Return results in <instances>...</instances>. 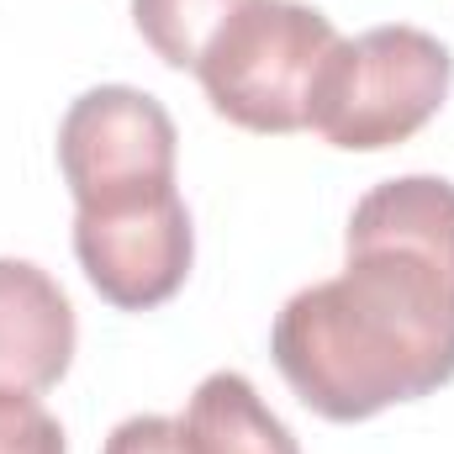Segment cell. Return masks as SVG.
Returning a JSON list of instances; mask_svg holds the SVG:
<instances>
[{
  "instance_id": "cell-1",
  "label": "cell",
  "mask_w": 454,
  "mask_h": 454,
  "mask_svg": "<svg viewBox=\"0 0 454 454\" xmlns=\"http://www.w3.org/2000/svg\"><path fill=\"white\" fill-rule=\"evenodd\" d=\"M348 264L296 291L270 333L286 386L328 423H364L454 380V185H375L343 232Z\"/></svg>"
},
{
  "instance_id": "cell-2",
  "label": "cell",
  "mask_w": 454,
  "mask_h": 454,
  "mask_svg": "<svg viewBox=\"0 0 454 454\" xmlns=\"http://www.w3.org/2000/svg\"><path fill=\"white\" fill-rule=\"evenodd\" d=\"M454 80L450 48L423 27H370L348 43H333L307 127L333 148L380 153L423 132L444 106Z\"/></svg>"
},
{
  "instance_id": "cell-3",
  "label": "cell",
  "mask_w": 454,
  "mask_h": 454,
  "mask_svg": "<svg viewBox=\"0 0 454 454\" xmlns=\"http://www.w3.org/2000/svg\"><path fill=\"white\" fill-rule=\"evenodd\" d=\"M339 32L301 0H248L207 43L196 74L212 112L248 132H301Z\"/></svg>"
},
{
  "instance_id": "cell-4",
  "label": "cell",
  "mask_w": 454,
  "mask_h": 454,
  "mask_svg": "<svg viewBox=\"0 0 454 454\" xmlns=\"http://www.w3.org/2000/svg\"><path fill=\"white\" fill-rule=\"evenodd\" d=\"M175 121L132 85H96L59 121V169L74 212L175 191Z\"/></svg>"
},
{
  "instance_id": "cell-5",
  "label": "cell",
  "mask_w": 454,
  "mask_h": 454,
  "mask_svg": "<svg viewBox=\"0 0 454 454\" xmlns=\"http://www.w3.org/2000/svg\"><path fill=\"white\" fill-rule=\"evenodd\" d=\"M74 254L85 280L121 312L169 301L191 275V212L180 191L137 196L101 212H74Z\"/></svg>"
},
{
  "instance_id": "cell-6",
  "label": "cell",
  "mask_w": 454,
  "mask_h": 454,
  "mask_svg": "<svg viewBox=\"0 0 454 454\" xmlns=\"http://www.w3.org/2000/svg\"><path fill=\"white\" fill-rule=\"evenodd\" d=\"M74 307L32 259H0V391H48L74 359Z\"/></svg>"
},
{
  "instance_id": "cell-7",
  "label": "cell",
  "mask_w": 454,
  "mask_h": 454,
  "mask_svg": "<svg viewBox=\"0 0 454 454\" xmlns=\"http://www.w3.org/2000/svg\"><path fill=\"white\" fill-rule=\"evenodd\" d=\"M180 423L201 454H301L291 428L259 402L254 380L238 370L207 375Z\"/></svg>"
},
{
  "instance_id": "cell-8",
  "label": "cell",
  "mask_w": 454,
  "mask_h": 454,
  "mask_svg": "<svg viewBox=\"0 0 454 454\" xmlns=\"http://www.w3.org/2000/svg\"><path fill=\"white\" fill-rule=\"evenodd\" d=\"M243 5L248 0H132V21L169 69H196L207 43Z\"/></svg>"
},
{
  "instance_id": "cell-9",
  "label": "cell",
  "mask_w": 454,
  "mask_h": 454,
  "mask_svg": "<svg viewBox=\"0 0 454 454\" xmlns=\"http://www.w3.org/2000/svg\"><path fill=\"white\" fill-rule=\"evenodd\" d=\"M0 454H64L59 418L32 391H0Z\"/></svg>"
},
{
  "instance_id": "cell-10",
  "label": "cell",
  "mask_w": 454,
  "mask_h": 454,
  "mask_svg": "<svg viewBox=\"0 0 454 454\" xmlns=\"http://www.w3.org/2000/svg\"><path fill=\"white\" fill-rule=\"evenodd\" d=\"M101 454H201V450L191 444V434H185V423H180V418L143 412V418L116 423Z\"/></svg>"
}]
</instances>
